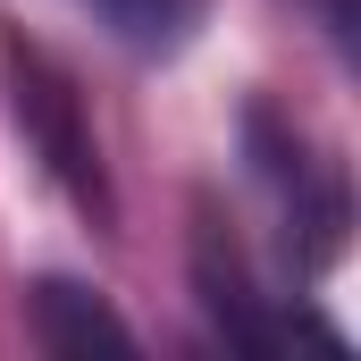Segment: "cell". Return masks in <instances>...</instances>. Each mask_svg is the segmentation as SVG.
<instances>
[{
  "instance_id": "cell-2",
  "label": "cell",
  "mask_w": 361,
  "mask_h": 361,
  "mask_svg": "<svg viewBox=\"0 0 361 361\" xmlns=\"http://www.w3.org/2000/svg\"><path fill=\"white\" fill-rule=\"evenodd\" d=\"M0 85H8V118H17L34 169L76 202V219H92L109 235L118 227V185H109V152H101V126H92L76 68L51 42H34L25 25H0Z\"/></svg>"
},
{
  "instance_id": "cell-1",
  "label": "cell",
  "mask_w": 361,
  "mask_h": 361,
  "mask_svg": "<svg viewBox=\"0 0 361 361\" xmlns=\"http://www.w3.org/2000/svg\"><path fill=\"white\" fill-rule=\"evenodd\" d=\"M244 169L269 193L286 269L302 277V286L328 277L345 261V244H353V185H345V160H336L302 118H286L277 101H244Z\"/></svg>"
},
{
  "instance_id": "cell-6",
  "label": "cell",
  "mask_w": 361,
  "mask_h": 361,
  "mask_svg": "<svg viewBox=\"0 0 361 361\" xmlns=\"http://www.w3.org/2000/svg\"><path fill=\"white\" fill-rule=\"evenodd\" d=\"M294 8L328 34V51H336V59H353V0H294Z\"/></svg>"
},
{
  "instance_id": "cell-4",
  "label": "cell",
  "mask_w": 361,
  "mask_h": 361,
  "mask_svg": "<svg viewBox=\"0 0 361 361\" xmlns=\"http://www.w3.org/2000/svg\"><path fill=\"white\" fill-rule=\"evenodd\" d=\"M25 328H34L42 353H92V345L126 353V345H135V328H126L92 286H76V277H34V286H25Z\"/></svg>"
},
{
  "instance_id": "cell-3",
  "label": "cell",
  "mask_w": 361,
  "mask_h": 361,
  "mask_svg": "<svg viewBox=\"0 0 361 361\" xmlns=\"http://www.w3.org/2000/svg\"><path fill=\"white\" fill-rule=\"evenodd\" d=\"M185 261H193V302H202V319H210V336L227 353H286L302 336V311H286L269 286L252 277V252H244L235 219H219L210 202H193Z\"/></svg>"
},
{
  "instance_id": "cell-5",
  "label": "cell",
  "mask_w": 361,
  "mask_h": 361,
  "mask_svg": "<svg viewBox=\"0 0 361 361\" xmlns=\"http://www.w3.org/2000/svg\"><path fill=\"white\" fill-rule=\"evenodd\" d=\"M85 8L126 42V51H143V59L185 51V42L202 34V17H210V0H85Z\"/></svg>"
}]
</instances>
